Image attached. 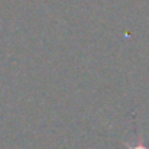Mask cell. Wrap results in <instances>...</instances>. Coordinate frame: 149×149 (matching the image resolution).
<instances>
[{
  "label": "cell",
  "mask_w": 149,
  "mask_h": 149,
  "mask_svg": "<svg viewBox=\"0 0 149 149\" xmlns=\"http://www.w3.org/2000/svg\"><path fill=\"white\" fill-rule=\"evenodd\" d=\"M123 145H125L126 149H149V146L145 143V141L142 138V135L138 136V141L135 143H129L127 141H123Z\"/></svg>",
  "instance_id": "obj_1"
}]
</instances>
